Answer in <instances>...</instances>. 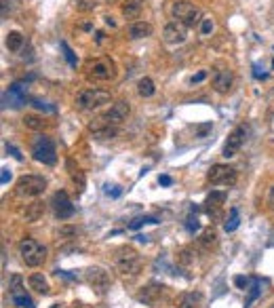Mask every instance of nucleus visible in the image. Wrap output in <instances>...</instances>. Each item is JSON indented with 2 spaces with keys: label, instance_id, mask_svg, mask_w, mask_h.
Returning a JSON list of instances; mask_svg holds the SVG:
<instances>
[{
  "label": "nucleus",
  "instance_id": "1",
  "mask_svg": "<svg viewBox=\"0 0 274 308\" xmlns=\"http://www.w3.org/2000/svg\"><path fill=\"white\" fill-rule=\"evenodd\" d=\"M17 249H19V255H22V260L26 266H30V268H38V266H43L47 262V247L43 243H38L36 239H22L17 245Z\"/></svg>",
  "mask_w": 274,
  "mask_h": 308
},
{
  "label": "nucleus",
  "instance_id": "2",
  "mask_svg": "<svg viewBox=\"0 0 274 308\" xmlns=\"http://www.w3.org/2000/svg\"><path fill=\"white\" fill-rule=\"evenodd\" d=\"M171 15H173L175 22L184 24L186 28L200 26V22H202L200 9L196 5H192L190 0H175L173 7H171Z\"/></svg>",
  "mask_w": 274,
  "mask_h": 308
},
{
  "label": "nucleus",
  "instance_id": "3",
  "mask_svg": "<svg viewBox=\"0 0 274 308\" xmlns=\"http://www.w3.org/2000/svg\"><path fill=\"white\" fill-rule=\"evenodd\" d=\"M114 268L123 276H135L141 270V260L137 251L131 247H120L114 255Z\"/></svg>",
  "mask_w": 274,
  "mask_h": 308
},
{
  "label": "nucleus",
  "instance_id": "4",
  "mask_svg": "<svg viewBox=\"0 0 274 308\" xmlns=\"http://www.w3.org/2000/svg\"><path fill=\"white\" fill-rule=\"evenodd\" d=\"M110 101H112V95H110V91H104V89H87L76 95V106L85 112L99 110L101 106L110 104Z\"/></svg>",
  "mask_w": 274,
  "mask_h": 308
},
{
  "label": "nucleus",
  "instance_id": "5",
  "mask_svg": "<svg viewBox=\"0 0 274 308\" xmlns=\"http://www.w3.org/2000/svg\"><path fill=\"white\" fill-rule=\"evenodd\" d=\"M87 76L93 80H112L116 76V64L110 57H95L87 61Z\"/></svg>",
  "mask_w": 274,
  "mask_h": 308
},
{
  "label": "nucleus",
  "instance_id": "6",
  "mask_svg": "<svg viewBox=\"0 0 274 308\" xmlns=\"http://www.w3.org/2000/svg\"><path fill=\"white\" fill-rule=\"evenodd\" d=\"M32 157L38 163H43V165H55L57 150H55L53 139L47 137V135H36L32 139Z\"/></svg>",
  "mask_w": 274,
  "mask_h": 308
},
{
  "label": "nucleus",
  "instance_id": "7",
  "mask_svg": "<svg viewBox=\"0 0 274 308\" xmlns=\"http://www.w3.org/2000/svg\"><path fill=\"white\" fill-rule=\"evenodd\" d=\"M47 190V180L43 176H34V173H28L17 180V192L22 197L28 199H36Z\"/></svg>",
  "mask_w": 274,
  "mask_h": 308
},
{
  "label": "nucleus",
  "instance_id": "8",
  "mask_svg": "<svg viewBox=\"0 0 274 308\" xmlns=\"http://www.w3.org/2000/svg\"><path fill=\"white\" fill-rule=\"evenodd\" d=\"M207 180L211 186H226L232 188L236 184L238 176H236V169L230 167V165H213L207 173Z\"/></svg>",
  "mask_w": 274,
  "mask_h": 308
},
{
  "label": "nucleus",
  "instance_id": "9",
  "mask_svg": "<svg viewBox=\"0 0 274 308\" xmlns=\"http://www.w3.org/2000/svg\"><path fill=\"white\" fill-rule=\"evenodd\" d=\"M87 283L93 287L97 293H106L112 285V279H110V272L101 266H93V268L87 270Z\"/></svg>",
  "mask_w": 274,
  "mask_h": 308
},
{
  "label": "nucleus",
  "instance_id": "10",
  "mask_svg": "<svg viewBox=\"0 0 274 308\" xmlns=\"http://www.w3.org/2000/svg\"><path fill=\"white\" fill-rule=\"evenodd\" d=\"M232 83H234V78H232V70L230 68H215L213 70V74H211V87L215 93L219 95H226L230 93V89H232Z\"/></svg>",
  "mask_w": 274,
  "mask_h": 308
},
{
  "label": "nucleus",
  "instance_id": "11",
  "mask_svg": "<svg viewBox=\"0 0 274 308\" xmlns=\"http://www.w3.org/2000/svg\"><path fill=\"white\" fill-rule=\"evenodd\" d=\"M129 114H131V106H129V101L127 99H120V101H114L112 106H110V110L106 112L104 118L108 125H114V127H118V125H123V122L129 118Z\"/></svg>",
  "mask_w": 274,
  "mask_h": 308
},
{
  "label": "nucleus",
  "instance_id": "12",
  "mask_svg": "<svg viewBox=\"0 0 274 308\" xmlns=\"http://www.w3.org/2000/svg\"><path fill=\"white\" fill-rule=\"evenodd\" d=\"M245 137H247L245 127L232 129V133L228 135V139L224 143V150H221V157H224V159H234L238 154V150L242 148V143H245Z\"/></svg>",
  "mask_w": 274,
  "mask_h": 308
},
{
  "label": "nucleus",
  "instance_id": "13",
  "mask_svg": "<svg viewBox=\"0 0 274 308\" xmlns=\"http://www.w3.org/2000/svg\"><path fill=\"white\" fill-rule=\"evenodd\" d=\"M188 38V28L179 22H171L162 28V40H165L167 45H181L186 43Z\"/></svg>",
  "mask_w": 274,
  "mask_h": 308
},
{
  "label": "nucleus",
  "instance_id": "14",
  "mask_svg": "<svg viewBox=\"0 0 274 308\" xmlns=\"http://www.w3.org/2000/svg\"><path fill=\"white\" fill-rule=\"evenodd\" d=\"M53 209H55L57 220H70L74 215V211H76L66 190L55 192V197H53Z\"/></svg>",
  "mask_w": 274,
  "mask_h": 308
},
{
  "label": "nucleus",
  "instance_id": "15",
  "mask_svg": "<svg viewBox=\"0 0 274 308\" xmlns=\"http://www.w3.org/2000/svg\"><path fill=\"white\" fill-rule=\"evenodd\" d=\"M5 106H11V108H19L22 104H26V91L22 83H13L9 87V91H5Z\"/></svg>",
  "mask_w": 274,
  "mask_h": 308
},
{
  "label": "nucleus",
  "instance_id": "16",
  "mask_svg": "<svg viewBox=\"0 0 274 308\" xmlns=\"http://www.w3.org/2000/svg\"><path fill=\"white\" fill-rule=\"evenodd\" d=\"M91 131H93V137L95 139H114L118 135V127L108 125L104 118H99V122L91 125Z\"/></svg>",
  "mask_w": 274,
  "mask_h": 308
},
{
  "label": "nucleus",
  "instance_id": "17",
  "mask_svg": "<svg viewBox=\"0 0 274 308\" xmlns=\"http://www.w3.org/2000/svg\"><path fill=\"white\" fill-rule=\"evenodd\" d=\"M28 285H30V289H34V291L40 293V295H49V293H51L49 281L43 276V272H34V274H30V276H28Z\"/></svg>",
  "mask_w": 274,
  "mask_h": 308
},
{
  "label": "nucleus",
  "instance_id": "18",
  "mask_svg": "<svg viewBox=\"0 0 274 308\" xmlns=\"http://www.w3.org/2000/svg\"><path fill=\"white\" fill-rule=\"evenodd\" d=\"M202 302V293L200 291H186L179 295L177 308H200Z\"/></svg>",
  "mask_w": 274,
  "mask_h": 308
},
{
  "label": "nucleus",
  "instance_id": "19",
  "mask_svg": "<svg viewBox=\"0 0 274 308\" xmlns=\"http://www.w3.org/2000/svg\"><path fill=\"white\" fill-rule=\"evenodd\" d=\"M129 36L131 38H148V36H152V24H148V22H144V19H139V22H135V24H131L129 26Z\"/></svg>",
  "mask_w": 274,
  "mask_h": 308
},
{
  "label": "nucleus",
  "instance_id": "20",
  "mask_svg": "<svg viewBox=\"0 0 274 308\" xmlns=\"http://www.w3.org/2000/svg\"><path fill=\"white\" fill-rule=\"evenodd\" d=\"M26 222H30V224H32V222H38L40 218H43V215H45V203H40V201H34L32 205H28V207H26Z\"/></svg>",
  "mask_w": 274,
  "mask_h": 308
},
{
  "label": "nucleus",
  "instance_id": "21",
  "mask_svg": "<svg viewBox=\"0 0 274 308\" xmlns=\"http://www.w3.org/2000/svg\"><path fill=\"white\" fill-rule=\"evenodd\" d=\"M162 291H165V287H162V285H148L146 289L137 295V300L139 302H146V304H152Z\"/></svg>",
  "mask_w": 274,
  "mask_h": 308
},
{
  "label": "nucleus",
  "instance_id": "22",
  "mask_svg": "<svg viewBox=\"0 0 274 308\" xmlns=\"http://www.w3.org/2000/svg\"><path fill=\"white\" fill-rule=\"evenodd\" d=\"M5 43H7V49H9V51L17 53V51L24 47V34L19 32V30H11V32L7 34V40H5Z\"/></svg>",
  "mask_w": 274,
  "mask_h": 308
},
{
  "label": "nucleus",
  "instance_id": "23",
  "mask_svg": "<svg viewBox=\"0 0 274 308\" xmlns=\"http://www.w3.org/2000/svg\"><path fill=\"white\" fill-rule=\"evenodd\" d=\"M198 245L205 251H211V249H215L217 247V234H215V230H205L200 234V239H198Z\"/></svg>",
  "mask_w": 274,
  "mask_h": 308
},
{
  "label": "nucleus",
  "instance_id": "24",
  "mask_svg": "<svg viewBox=\"0 0 274 308\" xmlns=\"http://www.w3.org/2000/svg\"><path fill=\"white\" fill-rule=\"evenodd\" d=\"M141 13V0H123V15L127 19H135Z\"/></svg>",
  "mask_w": 274,
  "mask_h": 308
},
{
  "label": "nucleus",
  "instance_id": "25",
  "mask_svg": "<svg viewBox=\"0 0 274 308\" xmlns=\"http://www.w3.org/2000/svg\"><path fill=\"white\" fill-rule=\"evenodd\" d=\"M154 91H156L154 80L148 78V76L139 78V83H137V93H139L141 97H152V95H154Z\"/></svg>",
  "mask_w": 274,
  "mask_h": 308
},
{
  "label": "nucleus",
  "instance_id": "26",
  "mask_svg": "<svg viewBox=\"0 0 274 308\" xmlns=\"http://www.w3.org/2000/svg\"><path fill=\"white\" fill-rule=\"evenodd\" d=\"M226 197H228V194L224 192V190H211L209 192V197H207V201H205V205H207V207L211 209V207H221V205H224L226 203Z\"/></svg>",
  "mask_w": 274,
  "mask_h": 308
},
{
  "label": "nucleus",
  "instance_id": "27",
  "mask_svg": "<svg viewBox=\"0 0 274 308\" xmlns=\"http://www.w3.org/2000/svg\"><path fill=\"white\" fill-rule=\"evenodd\" d=\"M9 289H11V297H19V295H26V289H24V281L19 274H11L9 279Z\"/></svg>",
  "mask_w": 274,
  "mask_h": 308
},
{
  "label": "nucleus",
  "instance_id": "28",
  "mask_svg": "<svg viewBox=\"0 0 274 308\" xmlns=\"http://www.w3.org/2000/svg\"><path fill=\"white\" fill-rule=\"evenodd\" d=\"M238 224H240V215H238V209H236V207H232V209H230V218L226 220L224 228H226V232H234V230L238 228Z\"/></svg>",
  "mask_w": 274,
  "mask_h": 308
},
{
  "label": "nucleus",
  "instance_id": "29",
  "mask_svg": "<svg viewBox=\"0 0 274 308\" xmlns=\"http://www.w3.org/2000/svg\"><path fill=\"white\" fill-rule=\"evenodd\" d=\"M24 125H26L28 129H34V131H40V129H43V127L47 125V122H45L43 118H40V116H34V114H28V116L24 118Z\"/></svg>",
  "mask_w": 274,
  "mask_h": 308
},
{
  "label": "nucleus",
  "instance_id": "30",
  "mask_svg": "<svg viewBox=\"0 0 274 308\" xmlns=\"http://www.w3.org/2000/svg\"><path fill=\"white\" fill-rule=\"evenodd\" d=\"M59 47H62V51H64V57L68 59V64L72 66V68H76V64H78V59H76V55H74V51L70 49V45L66 43V40H62V43H59Z\"/></svg>",
  "mask_w": 274,
  "mask_h": 308
},
{
  "label": "nucleus",
  "instance_id": "31",
  "mask_svg": "<svg viewBox=\"0 0 274 308\" xmlns=\"http://www.w3.org/2000/svg\"><path fill=\"white\" fill-rule=\"evenodd\" d=\"M146 224H156V218H150V215H141V218H135L133 222L129 224V228H131V230H137V228H141V226H146Z\"/></svg>",
  "mask_w": 274,
  "mask_h": 308
},
{
  "label": "nucleus",
  "instance_id": "32",
  "mask_svg": "<svg viewBox=\"0 0 274 308\" xmlns=\"http://www.w3.org/2000/svg\"><path fill=\"white\" fill-rule=\"evenodd\" d=\"M57 239H64V241L76 239V228H74V226H64V228L57 230Z\"/></svg>",
  "mask_w": 274,
  "mask_h": 308
},
{
  "label": "nucleus",
  "instance_id": "33",
  "mask_svg": "<svg viewBox=\"0 0 274 308\" xmlns=\"http://www.w3.org/2000/svg\"><path fill=\"white\" fill-rule=\"evenodd\" d=\"M70 173H72V180H74V184L78 186V192H83L85 190V173L80 171V169H72Z\"/></svg>",
  "mask_w": 274,
  "mask_h": 308
},
{
  "label": "nucleus",
  "instance_id": "34",
  "mask_svg": "<svg viewBox=\"0 0 274 308\" xmlns=\"http://www.w3.org/2000/svg\"><path fill=\"white\" fill-rule=\"evenodd\" d=\"M213 28H215L213 19H211V17H202V22H200V34H202V36H209V34L213 32Z\"/></svg>",
  "mask_w": 274,
  "mask_h": 308
},
{
  "label": "nucleus",
  "instance_id": "35",
  "mask_svg": "<svg viewBox=\"0 0 274 308\" xmlns=\"http://www.w3.org/2000/svg\"><path fill=\"white\" fill-rule=\"evenodd\" d=\"M104 192L108 194V197L118 199L120 194H123V188H120V186H116V184H106V186H104Z\"/></svg>",
  "mask_w": 274,
  "mask_h": 308
},
{
  "label": "nucleus",
  "instance_id": "36",
  "mask_svg": "<svg viewBox=\"0 0 274 308\" xmlns=\"http://www.w3.org/2000/svg\"><path fill=\"white\" fill-rule=\"evenodd\" d=\"M194 129H196V137L202 139V137H205L207 133L213 129V125H211V122H205V125H198V127H194Z\"/></svg>",
  "mask_w": 274,
  "mask_h": 308
},
{
  "label": "nucleus",
  "instance_id": "37",
  "mask_svg": "<svg viewBox=\"0 0 274 308\" xmlns=\"http://www.w3.org/2000/svg\"><path fill=\"white\" fill-rule=\"evenodd\" d=\"M234 285L238 287V289L245 291V289H247V285H249V279H247V276H234Z\"/></svg>",
  "mask_w": 274,
  "mask_h": 308
},
{
  "label": "nucleus",
  "instance_id": "38",
  "mask_svg": "<svg viewBox=\"0 0 274 308\" xmlns=\"http://www.w3.org/2000/svg\"><path fill=\"white\" fill-rule=\"evenodd\" d=\"M7 152H11V157H13L15 161H24V157L19 154V150H17L15 146H11V143H7Z\"/></svg>",
  "mask_w": 274,
  "mask_h": 308
},
{
  "label": "nucleus",
  "instance_id": "39",
  "mask_svg": "<svg viewBox=\"0 0 274 308\" xmlns=\"http://www.w3.org/2000/svg\"><path fill=\"white\" fill-rule=\"evenodd\" d=\"M32 106H36L38 110H47V112H55V108H53V106H47V104H43V101H40V99H34V101H32Z\"/></svg>",
  "mask_w": 274,
  "mask_h": 308
},
{
  "label": "nucleus",
  "instance_id": "40",
  "mask_svg": "<svg viewBox=\"0 0 274 308\" xmlns=\"http://www.w3.org/2000/svg\"><path fill=\"white\" fill-rule=\"evenodd\" d=\"M186 228H188L190 232L198 230V220H196V218H188V224H186Z\"/></svg>",
  "mask_w": 274,
  "mask_h": 308
},
{
  "label": "nucleus",
  "instance_id": "41",
  "mask_svg": "<svg viewBox=\"0 0 274 308\" xmlns=\"http://www.w3.org/2000/svg\"><path fill=\"white\" fill-rule=\"evenodd\" d=\"M266 203H268L270 211H274V186H270V190H268V199H266Z\"/></svg>",
  "mask_w": 274,
  "mask_h": 308
},
{
  "label": "nucleus",
  "instance_id": "42",
  "mask_svg": "<svg viewBox=\"0 0 274 308\" xmlns=\"http://www.w3.org/2000/svg\"><path fill=\"white\" fill-rule=\"evenodd\" d=\"M158 184H160V186H171L173 180H171L169 176H158Z\"/></svg>",
  "mask_w": 274,
  "mask_h": 308
},
{
  "label": "nucleus",
  "instance_id": "43",
  "mask_svg": "<svg viewBox=\"0 0 274 308\" xmlns=\"http://www.w3.org/2000/svg\"><path fill=\"white\" fill-rule=\"evenodd\" d=\"M3 184H9L11 182V169H3V178H0Z\"/></svg>",
  "mask_w": 274,
  "mask_h": 308
},
{
  "label": "nucleus",
  "instance_id": "44",
  "mask_svg": "<svg viewBox=\"0 0 274 308\" xmlns=\"http://www.w3.org/2000/svg\"><path fill=\"white\" fill-rule=\"evenodd\" d=\"M205 76H207V72L202 70V72H198L196 76H192V83H200V80H205Z\"/></svg>",
  "mask_w": 274,
  "mask_h": 308
},
{
  "label": "nucleus",
  "instance_id": "45",
  "mask_svg": "<svg viewBox=\"0 0 274 308\" xmlns=\"http://www.w3.org/2000/svg\"><path fill=\"white\" fill-rule=\"evenodd\" d=\"M106 3H116V0H106Z\"/></svg>",
  "mask_w": 274,
  "mask_h": 308
}]
</instances>
